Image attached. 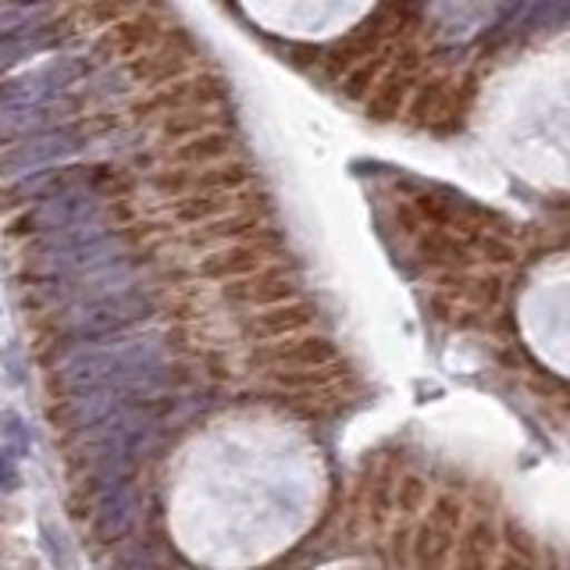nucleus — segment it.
<instances>
[{"label":"nucleus","instance_id":"nucleus-1","mask_svg":"<svg viewBox=\"0 0 570 570\" xmlns=\"http://www.w3.org/2000/svg\"><path fill=\"white\" fill-rule=\"evenodd\" d=\"M168 278L157 275L147 282L125 285V289L97 293L65 307H53L50 321L43 325V335L53 350H71V346H89L100 338H115L125 332H136L150 325L157 314L168 311Z\"/></svg>","mask_w":570,"mask_h":570},{"label":"nucleus","instance_id":"nucleus-2","mask_svg":"<svg viewBox=\"0 0 570 570\" xmlns=\"http://www.w3.org/2000/svg\"><path fill=\"white\" fill-rule=\"evenodd\" d=\"M171 332H125L115 338H100L76 350L50 374L53 396L89 389H129L139 385L147 374L168 361Z\"/></svg>","mask_w":570,"mask_h":570},{"label":"nucleus","instance_id":"nucleus-3","mask_svg":"<svg viewBox=\"0 0 570 570\" xmlns=\"http://www.w3.org/2000/svg\"><path fill=\"white\" fill-rule=\"evenodd\" d=\"M157 236V225L129 222L118 228H76L61 236L36 239L26 249V278H71L89 275L121 257L136 254Z\"/></svg>","mask_w":570,"mask_h":570},{"label":"nucleus","instance_id":"nucleus-4","mask_svg":"<svg viewBox=\"0 0 570 570\" xmlns=\"http://www.w3.org/2000/svg\"><path fill=\"white\" fill-rule=\"evenodd\" d=\"M136 222V210L129 196H100L94 189H68L47 200H36L29 207H18L14 218H8L4 236L22 239V236H61V232L76 228H118Z\"/></svg>","mask_w":570,"mask_h":570},{"label":"nucleus","instance_id":"nucleus-5","mask_svg":"<svg viewBox=\"0 0 570 570\" xmlns=\"http://www.w3.org/2000/svg\"><path fill=\"white\" fill-rule=\"evenodd\" d=\"M136 186L132 171L115 160H94V165H76V160H58V165L32 168L26 175H14L11 183L0 189V210L29 207L47 196H58L68 189H94L100 196H129Z\"/></svg>","mask_w":570,"mask_h":570},{"label":"nucleus","instance_id":"nucleus-6","mask_svg":"<svg viewBox=\"0 0 570 570\" xmlns=\"http://www.w3.org/2000/svg\"><path fill=\"white\" fill-rule=\"evenodd\" d=\"M115 121L107 118H71L53 125V129H43L36 136H26L18 142H8L0 147V178H14V175H26L32 168H43V165H58V160H71L79 157L86 147H94L97 136L104 129H111Z\"/></svg>","mask_w":570,"mask_h":570},{"label":"nucleus","instance_id":"nucleus-7","mask_svg":"<svg viewBox=\"0 0 570 570\" xmlns=\"http://www.w3.org/2000/svg\"><path fill=\"white\" fill-rule=\"evenodd\" d=\"M225 100H228V82L218 71H189L183 79L154 86L142 97L129 100L125 115H129L132 125H147L171 111H183V107H225Z\"/></svg>","mask_w":570,"mask_h":570},{"label":"nucleus","instance_id":"nucleus-8","mask_svg":"<svg viewBox=\"0 0 570 570\" xmlns=\"http://www.w3.org/2000/svg\"><path fill=\"white\" fill-rule=\"evenodd\" d=\"M147 183L165 200H178V196L189 193H236L254 183V168H249V160H236V157L214 160V165H200V168L165 160V168H154Z\"/></svg>","mask_w":570,"mask_h":570},{"label":"nucleus","instance_id":"nucleus-9","mask_svg":"<svg viewBox=\"0 0 570 570\" xmlns=\"http://www.w3.org/2000/svg\"><path fill=\"white\" fill-rule=\"evenodd\" d=\"M94 71H97V65L89 53H61V58L26 71V76L0 82V111H4V107H22V104H40L50 97H61L71 86L86 82Z\"/></svg>","mask_w":570,"mask_h":570},{"label":"nucleus","instance_id":"nucleus-10","mask_svg":"<svg viewBox=\"0 0 570 570\" xmlns=\"http://www.w3.org/2000/svg\"><path fill=\"white\" fill-rule=\"evenodd\" d=\"M175 22L168 18V11L154 4V8H142L129 18H121V22L107 26L94 36V43H89V58H94L97 68L104 65H118V61H129L136 53L150 50L154 43L165 40V32L171 29Z\"/></svg>","mask_w":570,"mask_h":570},{"label":"nucleus","instance_id":"nucleus-11","mask_svg":"<svg viewBox=\"0 0 570 570\" xmlns=\"http://www.w3.org/2000/svg\"><path fill=\"white\" fill-rule=\"evenodd\" d=\"M196 53H200V43L193 40L189 29L183 26H171L165 32V40L154 43L150 50L136 53L129 61H118L125 71H129L132 86L139 89H154V86H165L171 79H183L193 71Z\"/></svg>","mask_w":570,"mask_h":570},{"label":"nucleus","instance_id":"nucleus-12","mask_svg":"<svg viewBox=\"0 0 570 570\" xmlns=\"http://www.w3.org/2000/svg\"><path fill=\"white\" fill-rule=\"evenodd\" d=\"M338 350L332 338L325 335H282V338H264L254 343L246 364L257 371H285V367H321V364H335Z\"/></svg>","mask_w":570,"mask_h":570},{"label":"nucleus","instance_id":"nucleus-13","mask_svg":"<svg viewBox=\"0 0 570 570\" xmlns=\"http://www.w3.org/2000/svg\"><path fill=\"white\" fill-rule=\"evenodd\" d=\"M139 521V489L129 481H111L97 492V503L89 507V539L100 546H118L132 534Z\"/></svg>","mask_w":570,"mask_h":570},{"label":"nucleus","instance_id":"nucleus-14","mask_svg":"<svg viewBox=\"0 0 570 570\" xmlns=\"http://www.w3.org/2000/svg\"><path fill=\"white\" fill-rule=\"evenodd\" d=\"M86 97L82 94H61V97H50L40 104H22V107H4L0 111V147L8 142H18L26 136H36L43 129H53V125L71 121L86 111Z\"/></svg>","mask_w":570,"mask_h":570},{"label":"nucleus","instance_id":"nucleus-15","mask_svg":"<svg viewBox=\"0 0 570 570\" xmlns=\"http://www.w3.org/2000/svg\"><path fill=\"white\" fill-rule=\"evenodd\" d=\"M299 296V278L293 272V264H267L254 275H243V278H232L222 285V299L228 307H249V311H261V307H272V303L282 299H293Z\"/></svg>","mask_w":570,"mask_h":570},{"label":"nucleus","instance_id":"nucleus-16","mask_svg":"<svg viewBox=\"0 0 570 570\" xmlns=\"http://www.w3.org/2000/svg\"><path fill=\"white\" fill-rule=\"evenodd\" d=\"M79 14H53L50 22L26 29V32H4L0 36V76L18 65H26L29 58H40V53H50L65 47L68 40L79 36Z\"/></svg>","mask_w":570,"mask_h":570},{"label":"nucleus","instance_id":"nucleus-17","mask_svg":"<svg viewBox=\"0 0 570 570\" xmlns=\"http://www.w3.org/2000/svg\"><path fill=\"white\" fill-rule=\"evenodd\" d=\"M275 246H278V232L275 236L243 239V243L207 249L204 261H200V275L210 282H232V278L254 275V272H261V267L275 264Z\"/></svg>","mask_w":570,"mask_h":570},{"label":"nucleus","instance_id":"nucleus-18","mask_svg":"<svg viewBox=\"0 0 570 570\" xmlns=\"http://www.w3.org/2000/svg\"><path fill=\"white\" fill-rule=\"evenodd\" d=\"M317 321V307L311 299H282L272 303V307H261L257 314H249L243 321V335L249 343H264V338H282V335H296V332H307Z\"/></svg>","mask_w":570,"mask_h":570},{"label":"nucleus","instance_id":"nucleus-19","mask_svg":"<svg viewBox=\"0 0 570 570\" xmlns=\"http://www.w3.org/2000/svg\"><path fill=\"white\" fill-rule=\"evenodd\" d=\"M278 228H272V222L264 218V210L257 207H236L214 218L207 225H196V232L189 236L193 246L200 249H218L228 243H243V239H261V236H275Z\"/></svg>","mask_w":570,"mask_h":570},{"label":"nucleus","instance_id":"nucleus-20","mask_svg":"<svg viewBox=\"0 0 570 570\" xmlns=\"http://www.w3.org/2000/svg\"><path fill=\"white\" fill-rule=\"evenodd\" d=\"M236 154V136H232L225 125H214V129L200 132V136H189L183 142H171L165 160L171 165H214V160H225Z\"/></svg>","mask_w":570,"mask_h":570},{"label":"nucleus","instance_id":"nucleus-21","mask_svg":"<svg viewBox=\"0 0 570 570\" xmlns=\"http://www.w3.org/2000/svg\"><path fill=\"white\" fill-rule=\"evenodd\" d=\"M243 207L239 200V189L236 193H189V196H178L171 200V222L175 225H207L214 218H222V214Z\"/></svg>","mask_w":570,"mask_h":570},{"label":"nucleus","instance_id":"nucleus-22","mask_svg":"<svg viewBox=\"0 0 570 570\" xmlns=\"http://www.w3.org/2000/svg\"><path fill=\"white\" fill-rule=\"evenodd\" d=\"M570 22V0H534V4L521 8V14H510L507 18V29L503 40L510 36H531V32H549V29H560Z\"/></svg>","mask_w":570,"mask_h":570},{"label":"nucleus","instance_id":"nucleus-23","mask_svg":"<svg viewBox=\"0 0 570 570\" xmlns=\"http://www.w3.org/2000/svg\"><path fill=\"white\" fill-rule=\"evenodd\" d=\"M214 125H225L222 107H183V111H171L165 118H157V136L168 142H183L189 136H200Z\"/></svg>","mask_w":570,"mask_h":570},{"label":"nucleus","instance_id":"nucleus-24","mask_svg":"<svg viewBox=\"0 0 570 570\" xmlns=\"http://www.w3.org/2000/svg\"><path fill=\"white\" fill-rule=\"evenodd\" d=\"M58 8H61V0H8V4L0 8V36L43 26L53 14H61Z\"/></svg>","mask_w":570,"mask_h":570},{"label":"nucleus","instance_id":"nucleus-25","mask_svg":"<svg viewBox=\"0 0 570 570\" xmlns=\"http://www.w3.org/2000/svg\"><path fill=\"white\" fill-rule=\"evenodd\" d=\"M142 8H150L147 0H86V8L79 11V26L82 29H107L129 18Z\"/></svg>","mask_w":570,"mask_h":570},{"label":"nucleus","instance_id":"nucleus-26","mask_svg":"<svg viewBox=\"0 0 570 570\" xmlns=\"http://www.w3.org/2000/svg\"><path fill=\"white\" fill-rule=\"evenodd\" d=\"M338 379L332 364H321V367H285V371H272V382L278 389H289V392H317Z\"/></svg>","mask_w":570,"mask_h":570},{"label":"nucleus","instance_id":"nucleus-27","mask_svg":"<svg viewBox=\"0 0 570 570\" xmlns=\"http://www.w3.org/2000/svg\"><path fill=\"white\" fill-rule=\"evenodd\" d=\"M403 97H406V79L403 76H392V79H385L382 86H379V94H374V100L367 104V115L371 118H392L400 111V104H403Z\"/></svg>","mask_w":570,"mask_h":570},{"label":"nucleus","instance_id":"nucleus-28","mask_svg":"<svg viewBox=\"0 0 570 570\" xmlns=\"http://www.w3.org/2000/svg\"><path fill=\"white\" fill-rule=\"evenodd\" d=\"M22 485V468H18L11 445H0V492H14Z\"/></svg>","mask_w":570,"mask_h":570},{"label":"nucleus","instance_id":"nucleus-29","mask_svg":"<svg viewBox=\"0 0 570 570\" xmlns=\"http://www.w3.org/2000/svg\"><path fill=\"white\" fill-rule=\"evenodd\" d=\"M560 210H563V214H570V200H563V204H560Z\"/></svg>","mask_w":570,"mask_h":570}]
</instances>
